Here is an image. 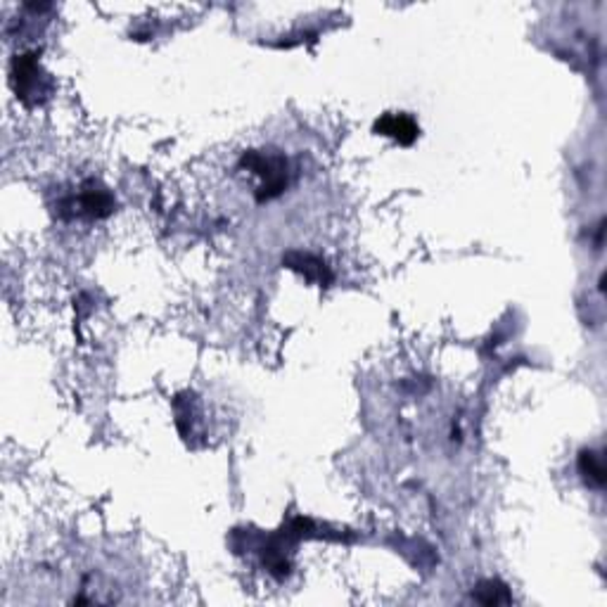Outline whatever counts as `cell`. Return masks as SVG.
<instances>
[{
    "mask_svg": "<svg viewBox=\"0 0 607 607\" xmlns=\"http://www.w3.org/2000/svg\"><path fill=\"white\" fill-rule=\"evenodd\" d=\"M242 166H247L250 171H254L261 178V185H259L257 192L259 202H269V200L280 195L285 191V185H288V162L282 160L280 154L264 152V150H250L242 157Z\"/></svg>",
    "mask_w": 607,
    "mask_h": 607,
    "instance_id": "cell-1",
    "label": "cell"
},
{
    "mask_svg": "<svg viewBox=\"0 0 607 607\" xmlns=\"http://www.w3.org/2000/svg\"><path fill=\"white\" fill-rule=\"evenodd\" d=\"M13 86L17 91V98L29 103H38V98H45L50 91V79L41 72V64L34 55H22L13 64Z\"/></svg>",
    "mask_w": 607,
    "mask_h": 607,
    "instance_id": "cell-2",
    "label": "cell"
},
{
    "mask_svg": "<svg viewBox=\"0 0 607 607\" xmlns=\"http://www.w3.org/2000/svg\"><path fill=\"white\" fill-rule=\"evenodd\" d=\"M76 207H79V214L91 216V219H104V216H110L112 209H114V197H112L110 191L103 188L100 183L88 181V183H83V188H81Z\"/></svg>",
    "mask_w": 607,
    "mask_h": 607,
    "instance_id": "cell-3",
    "label": "cell"
},
{
    "mask_svg": "<svg viewBox=\"0 0 607 607\" xmlns=\"http://www.w3.org/2000/svg\"><path fill=\"white\" fill-rule=\"evenodd\" d=\"M375 133L394 138L399 145H413L420 129H417V123L413 122L411 114H382L375 122Z\"/></svg>",
    "mask_w": 607,
    "mask_h": 607,
    "instance_id": "cell-4",
    "label": "cell"
},
{
    "mask_svg": "<svg viewBox=\"0 0 607 607\" xmlns=\"http://www.w3.org/2000/svg\"><path fill=\"white\" fill-rule=\"evenodd\" d=\"M285 264L292 270H297V273H301L308 282H330V270H328V266L320 259L313 257V254L292 252L285 257Z\"/></svg>",
    "mask_w": 607,
    "mask_h": 607,
    "instance_id": "cell-5",
    "label": "cell"
},
{
    "mask_svg": "<svg viewBox=\"0 0 607 607\" xmlns=\"http://www.w3.org/2000/svg\"><path fill=\"white\" fill-rule=\"evenodd\" d=\"M579 473H582L586 485L595 486V489H602V486H605V479H607L602 454H598V451H591V448L582 451V454H579Z\"/></svg>",
    "mask_w": 607,
    "mask_h": 607,
    "instance_id": "cell-6",
    "label": "cell"
},
{
    "mask_svg": "<svg viewBox=\"0 0 607 607\" xmlns=\"http://www.w3.org/2000/svg\"><path fill=\"white\" fill-rule=\"evenodd\" d=\"M475 598H477L479 602H485V605H501V602L513 601V595L508 593V589H505L504 583L494 582V579L479 583L477 591H475Z\"/></svg>",
    "mask_w": 607,
    "mask_h": 607,
    "instance_id": "cell-7",
    "label": "cell"
}]
</instances>
